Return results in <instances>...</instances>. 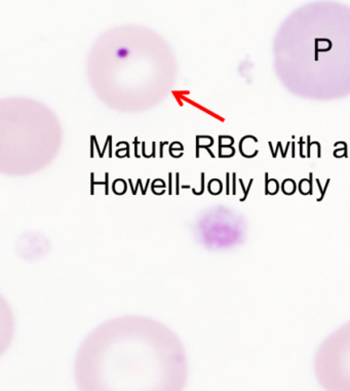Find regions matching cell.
Returning <instances> with one entry per match:
<instances>
[{
    "label": "cell",
    "mask_w": 350,
    "mask_h": 391,
    "mask_svg": "<svg viewBox=\"0 0 350 391\" xmlns=\"http://www.w3.org/2000/svg\"><path fill=\"white\" fill-rule=\"evenodd\" d=\"M74 378L78 391H183L187 354L162 322L120 316L101 323L83 340Z\"/></svg>",
    "instance_id": "cell-1"
},
{
    "label": "cell",
    "mask_w": 350,
    "mask_h": 391,
    "mask_svg": "<svg viewBox=\"0 0 350 391\" xmlns=\"http://www.w3.org/2000/svg\"><path fill=\"white\" fill-rule=\"evenodd\" d=\"M313 366L315 378L325 391H350V321L321 342Z\"/></svg>",
    "instance_id": "cell-2"
},
{
    "label": "cell",
    "mask_w": 350,
    "mask_h": 391,
    "mask_svg": "<svg viewBox=\"0 0 350 391\" xmlns=\"http://www.w3.org/2000/svg\"><path fill=\"white\" fill-rule=\"evenodd\" d=\"M242 229L232 218L209 216L200 221L197 228L198 240L212 250H227L242 241Z\"/></svg>",
    "instance_id": "cell-3"
},
{
    "label": "cell",
    "mask_w": 350,
    "mask_h": 391,
    "mask_svg": "<svg viewBox=\"0 0 350 391\" xmlns=\"http://www.w3.org/2000/svg\"><path fill=\"white\" fill-rule=\"evenodd\" d=\"M19 253L21 256L28 261H34L42 259L48 253L47 242L38 238L37 240H24L20 243Z\"/></svg>",
    "instance_id": "cell-4"
},
{
    "label": "cell",
    "mask_w": 350,
    "mask_h": 391,
    "mask_svg": "<svg viewBox=\"0 0 350 391\" xmlns=\"http://www.w3.org/2000/svg\"><path fill=\"white\" fill-rule=\"evenodd\" d=\"M116 55H117L118 58H121V59L126 58V56H127V55H128V49H127V48H125V47H121V48H119V49H118L117 52H116Z\"/></svg>",
    "instance_id": "cell-5"
}]
</instances>
